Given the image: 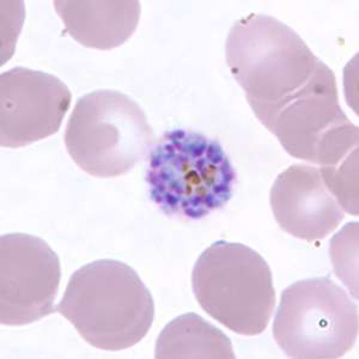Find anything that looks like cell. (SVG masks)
Returning <instances> with one entry per match:
<instances>
[{
    "label": "cell",
    "mask_w": 359,
    "mask_h": 359,
    "mask_svg": "<svg viewBox=\"0 0 359 359\" xmlns=\"http://www.w3.org/2000/svg\"><path fill=\"white\" fill-rule=\"evenodd\" d=\"M225 59L266 128L326 67L290 27L257 13L231 27Z\"/></svg>",
    "instance_id": "obj_1"
},
{
    "label": "cell",
    "mask_w": 359,
    "mask_h": 359,
    "mask_svg": "<svg viewBox=\"0 0 359 359\" xmlns=\"http://www.w3.org/2000/svg\"><path fill=\"white\" fill-rule=\"evenodd\" d=\"M55 311L91 346L121 351L142 341L155 318V303L131 266L96 260L77 269Z\"/></svg>",
    "instance_id": "obj_2"
},
{
    "label": "cell",
    "mask_w": 359,
    "mask_h": 359,
    "mask_svg": "<svg viewBox=\"0 0 359 359\" xmlns=\"http://www.w3.org/2000/svg\"><path fill=\"white\" fill-rule=\"evenodd\" d=\"M237 175L221 144L198 132L167 131L147 164L151 201L168 216L201 219L224 208Z\"/></svg>",
    "instance_id": "obj_3"
},
{
    "label": "cell",
    "mask_w": 359,
    "mask_h": 359,
    "mask_svg": "<svg viewBox=\"0 0 359 359\" xmlns=\"http://www.w3.org/2000/svg\"><path fill=\"white\" fill-rule=\"evenodd\" d=\"M192 287L203 311L233 333L262 334L276 306L269 264L242 243L218 241L196 260Z\"/></svg>",
    "instance_id": "obj_4"
},
{
    "label": "cell",
    "mask_w": 359,
    "mask_h": 359,
    "mask_svg": "<svg viewBox=\"0 0 359 359\" xmlns=\"http://www.w3.org/2000/svg\"><path fill=\"white\" fill-rule=\"evenodd\" d=\"M64 139L82 170L96 177H116L147 157L154 133L138 103L120 91L104 89L78 100Z\"/></svg>",
    "instance_id": "obj_5"
},
{
    "label": "cell",
    "mask_w": 359,
    "mask_h": 359,
    "mask_svg": "<svg viewBox=\"0 0 359 359\" xmlns=\"http://www.w3.org/2000/svg\"><path fill=\"white\" fill-rule=\"evenodd\" d=\"M273 337L290 358H340L358 337V306L328 278L299 280L283 291Z\"/></svg>",
    "instance_id": "obj_6"
},
{
    "label": "cell",
    "mask_w": 359,
    "mask_h": 359,
    "mask_svg": "<svg viewBox=\"0 0 359 359\" xmlns=\"http://www.w3.org/2000/svg\"><path fill=\"white\" fill-rule=\"evenodd\" d=\"M267 130L289 155L321 167H334L358 150V127L340 107L337 79L328 66Z\"/></svg>",
    "instance_id": "obj_7"
},
{
    "label": "cell",
    "mask_w": 359,
    "mask_h": 359,
    "mask_svg": "<svg viewBox=\"0 0 359 359\" xmlns=\"http://www.w3.org/2000/svg\"><path fill=\"white\" fill-rule=\"evenodd\" d=\"M62 279L57 253L40 237L6 233L0 237V323L25 326L55 311Z\"/></svg>",
    "instance_id": "obj_8"
},
{
    "label": "cell",
    "mask_w": 359,
    "mask_h": 359,
    "mask_svg": "<svg viewBox=\"0 0 359 359\" xmlns=\"http://www.w3.org/2000/svg\"><path fill=\"white\" fill-rule=\"evenodd\" d=\"M65 83L41 71L16 67L0 76V144L17 149L59 131L71 106Z\"/></svg>",
    "instance_id": "obj_9"
},
{
    "label": "cell",
    "mask_w": 359,
    "mask_h": 359,
    "mask_svg": "<svg viewBox=\"0 0 359 359\" xmlns=\"http://www.w3.org/2000/svg\"><path fill=\"white\" fill-rule=\"evenodd\" d=\"M271 208L283 231L303 241H321L338 228L344 210L327 189L318 168L294 164L271 189Z\"/></svg>",
    "instance_id": "obj_10"
},
{
    "label": "cell",
    "mask_w": 359,
    "mask_h": 359,
    "mask_svg": "<svg viewBox=\"0 0 359 359\" xmlns=\"http://www.w3.org/2000/svg\"><path fill=\"white\" fill-rule=\"evenodd\" d=\"M53 4L66 33L86 48L109 50L123 45L140 18V3L133 0H57Z\"/></svg>",
    "instance_id": "obj_11"
},
{
    "label": "cell",
    "mask_w": 359,
    "mask_h": 359,
    "mask_svg": "<svg viewBox=\"0 0 359 359\" xmlns=\"http://www.w3.org/2000/svg\"><path fill=\"white\" fill-rule=\"evenodd\" d=\"M157 359H233V344L226 335L194 314L181 315L164 327L156 341Z\"/></svg>",
    "instance_id": "obj_12"
},
{
    "label": "cell",
    "mask_w": 359,
    "mask_h": 359,
    "mask_svg": "<svg viewBox=\"0 0 359 359\" xmlns=\"http://www.w3.org/2000/svg\"><path fill=\"white\" fill-rule=\"evenodd\" d=\"M327 189L350 215L358 216V150L334 167H321Z\"/></svg>",
    "instance_id": "obj_13"
}]
</instances>
